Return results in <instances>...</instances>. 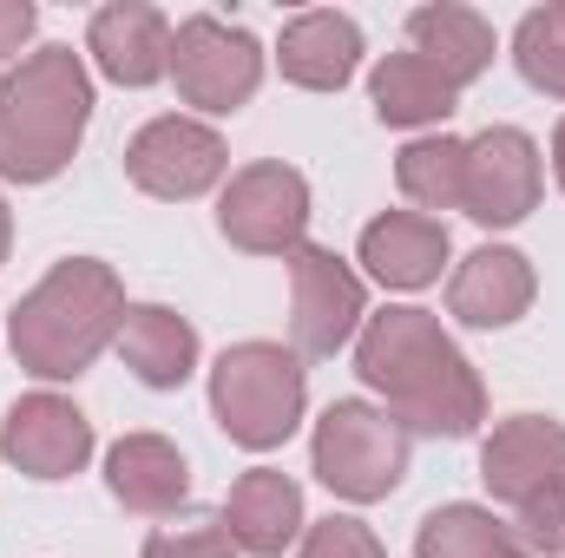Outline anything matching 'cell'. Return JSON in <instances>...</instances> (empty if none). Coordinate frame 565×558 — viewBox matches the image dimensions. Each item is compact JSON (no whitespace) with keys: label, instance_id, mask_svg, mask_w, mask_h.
Returning a JSON list of instances; mask_svg holds the SVG:
<instances>
[{"label":"cell","instance_id":"6da1fadb","mask_svg":"<svg viewBox=\"0 0 565 558\" xmlns=\"http://www.w3.org/2000/svg\"><path fill=\"white\" fill-rule=\"evenodd\" d=\"M355 375L375 395V408L427 440H467L487 420V388L447 322L415 302H388L355 335Z\"/></svg>","mask_w":565,"mask_h":558},{"label":"cell","instance_id":"7a4b0ae2","mask_svg":"<svg viewBox=\"0 0 565 558\" xmlns=\"http://www.w3.org/2000/svg\"><path fill=\"white\" fill-rule=\"evenodd\" d=\"M126 309L132 302H126V282L113 264L66 257L13 302V315H7L13 362L40 382H79L119 342Z\"/></svg>","mask_w":565,"mask_h":558},{"label":"cell","instance_id":"3957f363","mask_svg":"<svg viewBox=\"0 0 565 558\" xmlns=\"http://www.w3.org/2000/svg\"><path fill=\"white\" fill-rule=\"evenodd\" d=\"M93 126V73L73 46H33L0 73V178L53 184Z\"/></svg>","mask_w":565,"mask_h":558},{"label":"cell","instance_id":"277c9868","mask_svg":"<svg viewBox=\"0 0 565 558\" xmlns=\"http://www.w3.org/2000/svg\"><path fill=\"white\" fill-rule=\"evenodd\" d=\"M309 408V368L296 348L282 342H231L211 368V415L217 427L250 447V453H270L282 447Z\"/></svg>","mask_w":565,"mask_h":558},{"label":"cell","instance_id":"5b68a950","mask_svg":"<svg viewBox=\"0 0 565 558\" xmlns=\"http://www.w3.org/2000/svg\"><path fill=\"white\" fill-rule=\"evenodd\" d=\"M408 453H415V433L388 415V408L355 401V395H349V401H329L322 420H316V433H309V466H316V480H322L335 500H349V506L388 500V493L408 480Z\"/></svg>","mask_w":565,"mask_h":558},{"label":"cell","instance_id":"8992f818","mask_svg":"<svg viewBox=\"0 0 565 558\" xmlns=\"http://www.w3.org/2000/svg\"><path fill=\"white\" fill-rule=\"evenodd\" d=\"M171 86L191 112L231 119L264 86V46L217 13H191L171 26Z\"/></svg>","mask_w":565,"mask_h":558},{"label":"cell","instance_id":"52a82bcc","mask_svg":"<svg viewBox=\"0 0 565 558\" xmlns=\"http://www.w3.org/2000/svg\"><path fill=\"white\" fill-rule=\"evenodd\" d=\"M217 230L244 257H289L309 244V178L282 158H257L224 178Z\"/></svg>","mask_w":565,"mask_h":558},{"label":"cell","instance_id":"ba28073f","mask_svg":"<svg viewBox=\"0 0 565 558\" xmlns=\"http://www.w3.org/2000/svg\"><path fill=\"white\" fill-rule=\"evenodd\" d=\"M282 264H289V348L302 362L342 355L362 335V322H369V282H362V270L342 264L322 244H302Z\"/></svg>","mask_w":565,"mask_h":558},{"label":"cell","instance_id":"9c48e42d","mask_svg":"<svg viewBox=\"0 0 565 558\" xmlns=\"http://www.w3.org/2000/svg\"><path fill=\"white\" fill-rule=\"evenodd\" d=\"M126 178L139 184L145 197L191 204V197H204V191H217L231 178V144H224L217 126H204L191 112H164V119H145L132 132Z\"/></svg>","mask_w":565,"mask_h":558},{"label":"cell","instance_id":"30bf717a","mask_svg":"<svg viewBox=\"0 0 565 558\" xmlns=\"http://www.w3.org/2000/svg\"><path fill=\"white\" fill-rule=\"evenodd\" d=\"M546 191V158L520 126H487L467 139V184H460V211L487 230H513L540 211Z\"/></svg>","mask_w":565,"mask_h":558},{"label":"cell","instance_id":"8fae6325","mask_svg":"<svg viewBox=\"0 0 565 558\" xmlns=\"http://www.w3.org/2000/svg\"><path fill=\"white\" fill-rule=\"evenodd\" d=\"M0 453L26 473V480H73L86 473L93 460V420L79 415V401L40 388V395H20L7 420H0Z\"/></svg>","mask_w":565,"mask_h":558},{"label":"cell","instance_id":"7c38bea8","mask_svg":"<svg viewBox=\"0 0 565 558\" xmlns=\"http://www.w3.org/2000/svg\"><path fill=\"white\" fill-rule=\"evenodd\" d=\"M480 480H487V493H493L500 506L520 513L526 500H540L546 486L565 480V427L553 415L500 420V427L487 433V447H480Z\"/></svg>","mask_w":565,"mask_h":558},{"label":"cell","instance_id":"4fadbf2b","mask_svg":"<svg viewBox=\"0 0 565 558\" xmlns=\"http://www.w3.org/2000/svg\"><path fill=\"white\" fill-rule=\"evenodd\" d=\"M540 296L533 257L513 244H480L473 257H460V270L447 277V315L460 329H513Z\"/></svg>","mask_w":565,"mask_h":558},{"label":"cell","instance_id":"5bb4252c","mask_svg":"<svg viewBox=\"0 0 565 558\" xmlns=\"http://www.w3.org/2000/svg\"><path fill=\"white\" fill-rule=\"evenodd\" d=\"M86 53L113 86H158L171 79V20L145 0H113L86 20Z\"/></svg>","mask_w":565,"mask_h":558},{"label":"cell","instance_id":"9a60e30c","mask_svg":"<svg viewBox=\"0 0 565 558\" xmlns=\"http://www.w3.org/2000/svg\"><path fill=\"white\" fill-rule=\"evenodd\" d=\"M362 26L335 7H309V13H289L277 40V73L302 93H342L355 73H362Z\"/></svg>","mask_w":565,"mask_h":558},{"label":"cell","instance_id":"2e32d148","mask_svg":"<svg viewBox=\"0 0 565 558\" xmlns=\"http://www.w3.org/2000/svg\"><path fill=\"white\" fill-rule=\"evenodd\" d=\"M224 533H231V546L244 558H282L296 552V539L309 533V519H302V486L277 473V466H250L237 486H231V500H224Z\"/></svg>","mask_w":565,"mask_h":558},{"label":"cell","instance_id":"e0dca14e","mask_svg":"<svg viewBox=\"0 0 565 558\" xmlns=\"http://www.w3.org/2000/svg\"><path fill=\"white\" fill-rule=\"evenodd\" d=\"M106 486L126 513L139 519H171L191 506V460L164 433H126L106 447Z\"/></svg>","mask_w":565,"mask_h":558},{"label":"cell","instance_id":"ac0fdd59","mask_svg":"<svg viewBox=\"0 0 565 558\" xmlns=\"http://www.w3.org/2000/svg\"><path fill=\"white\" fill-rule=\"evenodd\" d=\"M447 257H454L447 224L422 217V211H382L355 244V264L382 289H427V282H440Z\"/></svg>","mask_w":565,"mask_h":558},{"label":"cell","instance_id":"d6986e66","mask_svg":"<svg viewBox=\"0 0 565 558\" xmlns=\"http://www.w3.org/2000/svg\"><path fill=\"white\" fill-rule=\"evenodd\" d=\"M113 348L126 355V368L139 375L145 388H158V395H171V388H184L198 375V329L178 309H164V302H132Z\"/></svg>","mask_w":565,"mask_h":558},{"label":"cell","instance_id":"ffe728a7","mask_svg":"<svg viewBox=\"0 0 565 558\" xmlns=\"http://www.w3.org/2000/svg\"><path fill=\"white\" fill-rule=\"evenodd\" d=\"M408 53H422L427 66H440L467 93L493 66V26H487V13H473L460 0H427L408 13Z\"/></svg>","mask_w":565,"mask_h":558},{"label":"cell","instance_id":"44dd1931","mask_svg":"<svg viewBox=\"0 0 565 558\" xmlns=\"http://www.w3.org/2000/svg\"><path fill=\"white\" fill-rule=\"evenodd\" d=\"M369 99H375V119L382 126L422 132V126H440L460 106V86L440 66H427L422 53H382L375 73H369Z\"/></svg>","mask_w":565,"mask_h":558},{"label":"cell","instance_id":"7402d4cb","mask_svg":"<svg viewBox=\"0 0 565 558\" xmlns=\"http://www.w3.org/2000/svg\"><path fill=\"white\" fill-rule=\"evenodd\" d=\"M395 184L402 197L434 217V211H460V184H467V139L454 132H422L395 151Z\"/></svg>","mask_w":565,"mask_h":558},{"label":"cell","instance_id":"603a6c76","mask_svg":"<svg viewBox=\"0 0 565 558\" xmlns=\"http://www.w3.org/2000/svg\"><path fill=\"white\" fill-rule=\"evenodd\" d=\"M507 546H520L513 526L493 506H473V500L434 506L415 526V558H500Z\"/></svg>","mask_w":565,"mask_h":558},{"label":"cell","instance_id":"cb8c5ba5","mask_svg":"<svg viewBox=\"0 0 565 558\" xmlns=\"http://www.w3.org/2000/svg\"><path fill=\"white\" fill-rule=\"evenodd\" d=\"M513 66L533 93L565 99V0L553 7H533L520 26H513Z\"/></svg>","mask_w":565,"mask_h":558},{"label":"cell","instance_id":"d4e9b609","mask_svg":"<svg viewBox=\"0 0 565 558\" xmlns=\"http://www.w3.org/2000/svg\"><path fill=\"white\" fill-rule=\"evenodd\" d=\"M507 526H513V539H520L533 558H559L565 552V480L546 486L540 500H526Z\"/></svg>","mask_w":565,"mask_h":558},{"label":"cell","instance_id":"484cf974","mask_svg":"<svg viewBox=\"0 0 565 558\" xmlns=\"http://www.w3.org/2000/svg\"><path fill=\"white\" fill-rule=\"evenodd\" d=\"M139 558H244V552L231 546L224 519H184V526H158Z\"/></svg>","mask_w":565,"mask_h":558},{"label":"cell","instance_id":"4316f807","mask_svg":"<svg viewBox=\"0 0 565 558\" xmlns=\"http://www.w3.org/2000/svg\"><path fill=\"white\" fill-rule=\"evenodd\" d=\"M296 558H388V552H382V539H375L362 519L329 513V519H316V526L296 539Z\"/></svg>","mask_w":565,"mask_h":558},{"label":"cell","instance_id":"83f0119b","mask_svg":"<svg viewBox=\"0 0 565 558\" xmlns=\"http://www.w3.org/2000/svg\"><path fill=\"white\" fill-rule=\"evenodd\" d=\"M33 26H40V7L33 0H0V66H20L26 53V40H33Z\"/></svg>","mask_w":565,"mask_h":558},{"label":"cell","instance_id":"f1b7e54d","mask_svg":"<svg viewBox=\"0 0 565 558\" xmlns=\"http://www.w3.org/2000/svg\"><path fill=\"white\" fill-rule=\"evenodd\" d=\"M7 250H13V211H7V197H0V264H7Z\"/></svg>","mask_w":565,"mask_h":558},{"label":"cell","instance_id":"f546056e","mask_svg":"<svg viewBox=\"0 0 565 558\" xmlns=\"http://www.w3.org/2000/svg\"><path fill=\"white\" fill-rule=\"evenodd\" d=\"M553 178H559V191H565V119H559V132H553Z\"/></svg>","mask_w":565,"mask_h":558},{"label":"cell","instance_id":"4dcf8cb0","mask_svg":"<svg viewBox=\"0 0 565 558\" xmlns=\"http://www.w3.org/2000/svg\"><path fill=\"white\" fill-rule=\"evenodd\" d=\"M500 558H533V552H526V546H507V552H500Z\"/></svg>","mask_w":565,"mask_h":558}]
</instances>
